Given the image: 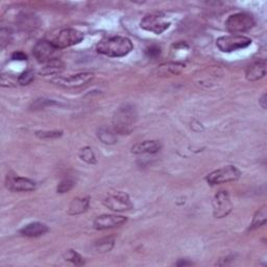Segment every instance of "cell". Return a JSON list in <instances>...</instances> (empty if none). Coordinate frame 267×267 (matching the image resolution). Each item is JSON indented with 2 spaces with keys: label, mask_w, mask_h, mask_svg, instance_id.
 Here are the masks:
<instances>
[{
  "label": "cell",
  "mask_w": 267,
  "mask_h": 267,
  "mask_svg": "<svg viewBox=\"0 0 267 267\" xmlns=\"http://www.w3.org/2000/svg\"><path fill=\"white\" fill-rule=\"evenodd\" d=\"M97 51L110 58L125 57L133 50L132 41L125 37H112L97 44Z\"/></svg>",
  "instance_id": "6da1fadb"
},
{
  "label": "cell",
  "mask_w": 267,
  "mask_h": 267,
  "mask_svg": "<svg viewBox=\"0 0 267 267\" xmlns=\"http://www.w3.org/2000/svg\"><path fill=\"white\" fill-rule=\"evenodd\" d=\"M137 118L136 110L130 104H124L119 108L113 117V126L115 133L126 135L130 134L134 128Z\"/></svg>",
  "instance_id": "7a4b0ae2"
},
{
  "label": "cell",
  "mask_w": 267,
  "mask_h": 267,
  "mask_svg": "<svg viewBox=\"0 0 267 267\" xmlns=\"http://www.w3.org/2000/svg\"><path fill=\"white\" fill-rule=\"evenodd\" d=\"M255 24L254 17L248 13H237L231 15L224 23L227 31L231 33H245L251 30Z\"/></svg>",
  "instance_id": "3957f363"
},
{
  "label": "cell",
  "mask_w": 267,
  "mask_h": 267,
  "mask_svg": "<svg viewBox=\"0 0 267 267\" xmlns=\"http://www.w3.org/2000/svg\"><path fill=\"white\" fill-rule=\"evenodd\" d=\"M33 57L37 59L38 62L47 64L49 62H52L55 60H60L61 51L60 49L55 47L50 41L41 40L38 43L33 46Z\"/></svg>",
  "instance_id": "277c9868"
},
{
  "label": "cell",
  "mask_w": 267,
  "mask_h": 267,
  "mask_svg": "<svg viewBox=\"0 0 267 267\" xmlns=\"http://www.w3.org/2000/svg\"><path fill=\"white\" fill-rule=\"evenodd\" d=\"M251 44V39L240 34H233V36H224L217 39L216 46L222 52H233L248 47Z\"/></svg>",
  "instance_id": "5b68a950"
},
{
  "label": "cell",
  "mask_w": 267,
  "mask_h": 267,
  "mask_svg": "<svg viewBox=\"0 0 267 267\" xmlns=\"http://www.w3.org/2000/svg\"><path fill=\"white\" fill-rule=\"evenodd\" d=\"M83 40V33L82 32L74 29H64L55 34L50 42L57 48L62 49L79 44Z\"/></svg>",
  "instance_id": "8992f818"
},
{
  "label": "cell",
  "mask_w": 267,
  "mask_h": 267,
  "mask_svg": "<svg viewBox=\"0 0 267 267\" xmlns=\"http://www.w3.org/2000/svg\"><path fill=\"white\" fill-rule=\"evenodd\" d=\"M94 79V74L91 72H83L72 74L69 76H59L54 77L51 82L55 85L64 87V88H79L82 86L87 85Z\"/></svg>",
  "instance_id": "52a82bcc"
},
{
  "label": "cell",
  "mask_w": 267,
  "mask_h": 267,
  "mask_svg": "<svg viewBox=\"0 0 267 267\" xmlns=\"http://www.w3.org/2000/svg\"><path fill=\"white\" fill-rule=\"evenodd\" d=\"M240 171L235 166H226L208 174L207 182L211 185L224 184V183L234 182L240 178Z\"/></svg>",
  "instance_id": "ba28073f"
},
{
  "label": "cell",
  "mask_w": 267,
  "mask_h": 267,
  "mask_svg": "<svg viewBox=\"0 0 267 267\" xmlns=\"http://www.w3.org/2000/svg\"><path fill=\"white\" fill-rule=\"evenodd\" d=\"M103 203L105 207L113 211H116V212H122V211H126L133 208V203L129 198V195L123 192L109 194L107 196V199L104 200Z\"/></svg>",
  "instance_id": "9c48e42d"
},
{
  "label": "cell",
  "mask_w": 267,
  "mask_h": 267,
  "mask_svg": "<svg viewBox=\"0 0 267 267\" xmlns=\"http://www.w3.org/2000/svg\"><path fill=\"white\" fill-rule=\"evenodd\" d=\"M214 216L216 218H222L229 215L232 211V202L227 191H220L215 195L213 200Z\"/></svg>",
  "instance_id": "30bf717a"
},
{
  "label": "cell",
  "mask_w": 267,
  "mask_h": 267,
  "mask_svg": "<svg viewBox=\"0 0 267 267\" xmlns=\"http://www.w3.org/2000/svg\"><path fill=\"white\" fill-rule=\"evenodd\" d=\"M169 23L165 22V21L162 19V17H160L158 15H149L142 19L141 22H140V26L141 29L147 31V32H151L156 34H161L164 33L168 27H169Z\"/></svg>",
  "instance_id": "8fae6325"
},
{
  "label": "cell",
  "mask_w": 267,
  "mask_h": 267,
  "mask_svg": "<svg viewBox=\"0 0 267 267\" xmlns=\"http://www.w3.org/2000/svg\"><path fill=\"white\" fill-rule=\"evenodd\" d=\"M124 222H126V218L123 216L104 214L98 216L94 220V228L98 231H102L120 227Z\"/></svg>",
  "instance_id": "7c38bea8"
},
{
  "label": "cell",
  "mask_w": 267,
  "mask_h": 267,
  "mask_svg": "<svg viewBox=\"0 0 267 267\" xmlns=\"http://www.w3.org/2000/svg\"><path fill=\"white\" fill-rule=\"evenodd\" d=\"M6 187L14 192H27L36 189V183L25 178L9 177L6 180Z\"/></svg>",
  "instance_id": "4fadbf2b"
},
{
  "label": "cell",
  "mask_w": 267,
  "mask_h": 267,
  "mask_svg": "<svg viewBox=\"0 0 267 267\" xmlns=\"http://www.w3.org/2000/svg\"><path fill=\"white\" fill-rule=\"evenodd\" d=\"M266 74V61L265 60H259L255 63L250 64L245 72V76H247L248 81L250 82H256L263 79Z\"/></svg>",
  "instance_id": "5bb4252c"
},
{
  "label": "cell",
  "mask_w": 267,
  "mask_h": 267,
  "mask_svg": "<svg viewBox=\"0 0 267 267\" xmlns=\"http://www.w3.org/2000/svg\"><path fill=\"white\" fill-rule=\"evenodd\" d=\"M161 150V144L158 141L140 142L132 147V152L136 154L156 153Z\"/></svg>",
  "instance_id": "9a60e30c"
},
{
  "label": "cell",
  "mask_w": 267,
  "mask_h": 267,
  "mask_svg": "<svg viewBox=\"0 0 267 267\" xmlns=\"http://www.w3.org/2000/svg\"><path fill=\"white\" fill-rule=\"evenodd\" d=\"M46 232H48V228L44 223L33 222L25 226L20 231V233L21 235L25 237H38L41 235H44Z\"/></svg>",
  "instance_id": "2e32d148"
},
{
  "label": "cell",
  "mask_w": 267,
  "mask_h": 267,
  "mask_svg": "<svg viewBox=\"0 0 267 267\" xmlns=\"http://www.w3.org/2000/svg\"><path fill=\"white\" fill-rule=\"evenodd\" d=\"M184 67L185 66L181 64V63H165V64H162L158 68L157 74L159 76L178 75L182 72Z\"/></svg>",
  "instance_id": "e0dca14e"
},
{
  "label": "cell",
  "mask_w": 267,
  "mask_h": 267,
  "mask_svg": "<svg viewBox=\"0 0 267 267\" xmlns=\"http://www.w3.org/2000/svg\"><path fill=\"white\" fill-rule=\"evenodd\" d=\"M89 208V199L87 198H76L70 203L68 212L70 215H79L86 212Z\"/></svg>",
  "instance_id": "ac0fdd59"
},
{
  "label": "cell",
  "mask_w": 267,
  "mask_h": 267,
  "mask_svg": "<svg viewBox=\"0 0 267 267\" xmlns=\"http://www.w3.org/2000/svg\"><path fill=\"white\" fill-rule=\"evenodd\" d=\"M115 244V239L113 237H104L95 241L93 249L98 252H107L113 249Z\"/></svg>",
  "instance_id": "d6986e66"
},
{
  "label": "cell",
  "mask_w": 267,
  "mask_h": 267,
  "mask_svg": "<svg viewBox=\"0 0 267 267\" xmlns=\"http://www.w3.org/2000/svg\"><path fill=\"white\" fill-rule=\"evenodd\" d=\"M63 69H64L63 62L61 60H55L45 64L43 70H41V73L44 75H55L61 73L63 71Z\"/></svg>",
  "instance_id": "ffe728a7"
},
{
  "label": "cell",
  "mask_w": 267,
  "mask_h": 267,
  "mask_svg": "<svg viewBox=\"0 0 267 267\" xmlns=\"http://www.w3.org/2000/svg\"><path fill=\"white\" fill-rule=\"evenodd\" d=\"M97 137L105 144H114L117 141V136L113 131L108 128H100L97 131Z\"/></svg>",
  "instance_id": "44dd1931"
},
{
  "label": "cell",
  "mask_w": 267,
  "mask_h": 267,
  "mask_svg": "<svg viewBox=\"0 0 267 267\" xmlns=\"http://www.w3.org/2000/svg\"><path fill=\"white\" fill-rule=\"evenodd\" d=\"M266 217H267V210L266 207H262L259 211H257V213L255 214L254 218H252L251 224L250 227V230H255L257 228H260L266 222Z\"/></svg>",
  "instance_id": "7402d4cb"
},
{
  "label": "cell",
  "mask_w": 267,
  "mask_h": 267,
  "mask_svg": "<svg viewBox=\"0 0 267 267\" xmlns=\"http://www.w3.org/2000/svg\"><path fill=\"white\" fill-rule=\"evenodd\" d=\"M19 24L24 31H33L38 26L36 22V18L33 15H24L21 17Z\"/></svg>",
  "instance_id": "603a6c76"
},
{
  "label": "cell",
  "mask_w": 267,
  "mask_h": 267,
  "mask_svg": "<svg viewBox=\"0 0 267 267\" xmlns=\"http://www.w3.org/2000/svg\"><path fill=\"white\" fill-rule=\"evenodd\" d=\"M80 158L83 161V162H86L88 164H95L96 163V158H95V154L93 152V150L89 146L83 147V149L81 150Z\"/></svg>",
  "instance_id": "cb8c5ba5"
},
{
  "label": "cell",
  "mask_w": 267,
  "mask_h": 267,
  "mask_svg": "<svg viewBox=\"0 0 267 267\" xmlns=\"http://www.w3.org/2000/svg\"><path fill=\"white\" fill-rule=\"evenodd\" d=\"M64 258H65L66 261L71 262L72 264L77 265V266H81V265L85 264V260H83V258L79 254V252H76L72 250H68L65 254Z\"/></svg>",
  "instance_id": "d4e9b609"
},
{
  "label": "cell",
  "mask_w": 267,
  "mask_h": 267,
  "mask_svg": "<svg viewBox=\"0 0 267 267\" xmlns=\"http://www.w3.org/2000/svg\"><path fill=\"white\" fill-rule=\"evenodd\" d=\"M34 80V73L33 70H26L23 73H21L18 77V83L21 86H26L30 85V83Z\"/></svg>",
  "instance_id": "484cf974"
},
{
  "label": "cell",
  "mask_w": 267,
  "mask_h": 267,
  "mask_svg": "<svg viewBox=\"0 0 267 267\" xmlns=\"http://www.w3.org/2000/svg\"><path fill=\"white\" fill-rule=\"evenodd\" d=\"M74 181L73 180H70V179H66V180H63L58 188H57V191L58 193H66L68 191L71 190V189L74 187Z\"/></svg>",
  "instance_id": "4316f807"
},
{
  "label": "cell",
  "mask_w": 267,
  "mask_h": 267,
  "mask_svg": "<svg viewBox=\"0 0 267 267\" xmlns=\"http://www.w3.org/2000/svg\"><path fill=\"white\" fill-rule=\"evenodd\" d=\"M63 135L62 132L59 131H42V132H37L36 136L41 138V139H57L60 138Z\"/></svg>",
  "instance_id": "83f0119b"
},
{
  "label": "cell",
  "mask_w": 267,
  "mask_h": 267,
  "mask_svg": "<svg viewBox=\"0 0 267 267\" xmlns=\"http://www.w3.org/2000/svg\"><path fill=\"white\" fill-rule=\"evenodd\" d=\"M146 55L150 59H156L161 54V47L158 45H151L146 48Z\"/></svg>",
  "instance_id": "f1b7e54d"
},
{
  "label": "cell",
  "mask_w": 267,
  "mask_h": 267,
  "mask_svg": "<svg viewBox=\"0 0 267 267\" xmlns=\"http://www.w3.org/2000/svg\"><path fill=\"white\" fill-rule=\"evenodd\" d=\"M16 83H17V81L14 80L12 76L5 75V74L1 75V86H3V87H13V86H15Z\"/></svg>",
  "instance_id": "f546056e"
},
{
  "label": "cell",
  "mask_w": 267,
  "mask_h": 267,
  "mask_svg": "<svg viewBox=\"0 0 267 267\" xmlns=\"http://www.w3.org/2000/svg\"><path fill=\"white\" fill-rule=\"evenodd\" d=\"M1 44H2V47L5 45V44H8L10 43V41H11V33L9 31H6L5 29H2L1 30Z\"/></svg>",
  "instance_id": "4dcf8cb0"
},
{
  "label": "cell",
  "mask_w": 267,
  "mask_h": 267,
  "mask_svg": "<svg viewBox=\"0 0 267 267\" xmlns=\"http://www.w3.org/2000/svg\"><path fill=\"white\" fill-rule=\"evenodd\" d=\"M12 59L15 60V61H26L27 57H26L25 53L21 52V51H17V52H14L12 54Z\"/></svg>",
  "instance_id": "1f68e13d"
},
{
  "label": "cell",
  "mask_w": 267,
  "mask_h": 267,
  "mask_svg": "<svg viewBox=\"0 0 267 267\" xmlns=\"http://www.w3.org/2000/svg\"><path fill=\"white\" fill-rule=\"evenodd\" d=\"M259 103L261 104V107L263 109H266V94H263V96L261 98H260Z\"/></svg>",
  "instance_id": "d6a6232c"
},
{
  "label": "cell",
  "mask_w": 267,
  "mask_h": 267,
  "mask_svg": "<svg viewBox=\"0 0 267 267\" xmlns=\"http://www.w3.org/2000/svg\"><path fill=\"white\" fill-rule=\"evenodd\" d=\"M178 266H186V265H192V262H187V261H179L177 263Z\"/></svg>",
  "instance_id": "836d02e7"
}]
</instances>
